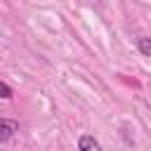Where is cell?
Instances as JSON below:
<instances>
[{"label":"cell","instance_id":"obj_3","mask_svg":"<svg viewBox=\"0 0 151 151\" xmlns=\"http://www.w3.org/2000/svg\"><path fill=\"white\" fill-rule=\"evenodd\" d=\"M137 50H139L144 57H149V54H151V40H149V38H137Z\"/></svg>","mask_w":151,"mask_h":151},{"label":"cell","instance_id":"obj_4","mask_svg":"<svg viewBox=\"0 0 151 151\" xmlns=\"http://www.w3.org/2000/svg\"><path fill=\"white\" fill-rule=\"evenodd\" d=\"M12 97H14L12 87H9L7 83H2V80H0V99H12Z\"/></svg>","mask_w":151,"mask_h":151},{"label":"cell","instance_id":"obj_2","mask_svg":"<svg viewBox=\"0 0 151 151\" xmlns=\"http://www.w3.org/2000/svg\"><path fill=\"white\" fill-rule=\"evenodd\" d=\"M78 149H80V151H99V149H101V144H99L94 137L83 134V137L78 139Z\"/></svg>","mask_w":151,"mask_h":151},{"label":"cell","instance_id":"obj_1","mask_svg":"<svg viewBox=\"0 0 151 151\" xmlns=\"http://www.w3.org/2000/svg\"><path fill=\"white\" fill-rule=\"evenodd\" d=\"M19 132V123L12 118H0V142H9Z\"/></svg>","mask_w":151,"mask_h":151}]
</instances>
